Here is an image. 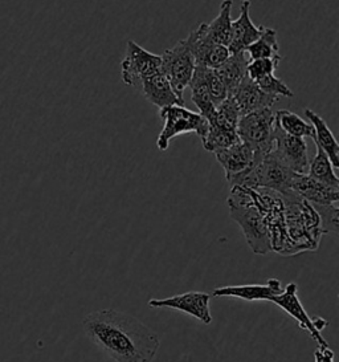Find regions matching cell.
Masks as SVG:
<instances>
[{
    "label": "cell",
    "instance_id": "6da1fadb",
    "mask_svg": "<svg viewBox=\"0 0 339 362\" xmlns=\"http://www.w3.org/2000/svg\"><path fill=\"white\" fill-rule=\"evenodd\" d=\"M83 327L86 337L114 362H153L160 346L155 330L116 309L92 312Z\"/></svg>",
    "mask_w": 339,
    "mask_h": 362
},
{
    "label": "cell",
    "instance_id": "7a4b0ae2",
    "mask_svg": "<svg viewBox=\"0 0 339 362\" xmlns=\"http://www.w3.org/2000/svg\"><path fill=\"white\" fill-rule=\"evenodd\" d=\"M281 198L284 202L286 233L293 245L295 255L304 251H316L323 235L317 211L295 192L281 195Z\"/></svg>",
    "mask_w": 339,
    "mask_h": 362
},
{
    "label": "cell",
    "instance_id": "3957f363",
    "mask_svg": "<svg viewBox=\"0 0 339 362\" xmlns=\"http://www.w3.org/2000/svg\"><path fill=\"white\" fill-rule=\"evenodd\" d=\"M231 218L240 226L246 243L257 255H266L272 251L270 236L264 215L256 207L251 189L232 186L228 198Z\"/></svg>",
    "mask_w": 339,
    "mask_h": 362
},
{
    "label": "cell",
    "instance_id": "277c9868",
    "mask_svg": "<svg viewBox=\"0 0 339 362\" xmlns=\"http://www.w3.org/2000/svg\"><path fill=\"white\" fill-rule=\"evenodd\" d=\"M296 173L290 170L272 150L249 170L237 175L228 182L230 186H242L248 189H266L286 195L292 190V182Z\"/></svg>",
    "mask_w": 339,
    "mask_h": 362
},
{
    "label": "cell",
    "instance_id": "5b68a950",
    "mask_svg": "<svg viewBox=\"0 0 339 362\" xmlns=\"http://www.w3.org/2000/svg\"><path fill=\"white\" fill-rule=\"evenodd\" d=\"M237 134L254 149L256 160H263L275 145V112L272 107L260 109L240 117Z\"/></svg>",
    "mask_w": 339,
    "mask_h": 362
},
{
    "label": "cell",
    "instance_id": "8992f818",
    "mask_svg": "<svg viewBox=\"0 0 339 362\" xmlns=\"http://www.w3.org/2000/svg\"><path fill=\"white\" fill-rule=\"evenodd\" d=\"M159 116L165 121L157 139V146L162 151L169 149L170 142L178 136L196 133L201 139L208 130V121L201 113H194L182 105L159 109Z\"/></svg>",
    "mask_w": 339,
    "mask_h": 362
},
{
    "label": "cell",
    "instance_id": "52a82bcc",
    "mask_svg": "<svg viewBox=\"0 0 339 362\" xmlns=\"http://www.w3.org/2000/svg\"><path fill=\"white\" fill-rule=\"evenodd\" d=\"M162 59V72L167 77L175 95L184 101L183 93L189 88L191 78L195 71V59L191 52L187 39L179 40L172 48L166 49Z\"/></svg>",
    "mask_w": 339,
    "mask_h": 362
},
{
    "label": "cell",
    "instance_id": "ba28073f",
    "mask_svg": "<svg viewBox=\"0 0 339 362\" xmlns=\"http://www.w3.org/2000/svg\"><path fill=\"white\" fill-rule=\"evenodd\" d=\"M269 303H273L277 307H280L286 312L290 317L296 320L302 329L309 332L311 339L317 342L318 346H322V348L328 346V341L325 340L321 334L322 329L328 327V321L322 317L311 319L307 315V310L298 298V286L296 283H289L285 289H282L281 293L270 298Z\"/></svg>",
    "mask_w": 339,
    "mask_h": 362
},
{
    "label": "cell",
    "instance_id": "9c48e42d",
    "mask_svg": "<svg viewBox=\"0 0 339 362\" xmlns=\"http://www.w3.org/2000/svg\"><path fill=\"white\" fill-rule=\"evenodd\" d=\"M162 71V59L138 45L134 40H127L126 52L121 63V77L125 86H136L150 76Z\"/></svg>",
    "mask_w": 339,
    "mask_h": 362
},
{
    "label": "cell",
    "instance_id": "30bf717a",
    "mask_svg": "<svg viewBox=\"0 0 339 362\" xmlns=\"http://www.w3.org/2000/svg\"><path fill=\"white\" fill-rule=\"evenodd\" d=\"M211 295L206 292H186L175 295L172 298H151L148 300V307L151 308H171L190 315L199 320L203 324L210 325L212 322L211 310H210Z\"/></svg>",
    "mask_w": 339,
    "mask_h": 362
},
{
    "label": "cell",
    "instance_id": "8fae6325",
    "mask_svg": "<svg viewBox=\"0 0 339 362\" xmlns=\"http://www.w3.org/2000/svg\"><path fill=\"white\" fill-rule=\"evenodd\" d=\"M273 151L293 173L307 174L310 160L307 157V145L305 139L286 134L275 124Z\"/></svg>",
    "mask_w": 339,
    "mask_h": 362
},
{
    "label": "cell",
    "instance_id": "7c38bea8",
    "mask_svg": "<svg viewBox=\"0 0 339 362\" xmlns=\"http://www.w3.org/2000/svg\"><path fill=\"white\" fill-rule=\"evenodd\" d=\"M187 40L195 59V64L199 66L218 69L231 56L228 47L212 43L206 39L203 24L189 35Z\"/></svg>",
    "mask_w": 339,
    "mask_h": 362
},
{
    "label": "cell",
    "instance_id": "4fadbf2b",
    "mask_svg": "<svg viewBox=\"0 0 339 362\" xmlns=\"http://www.w3.org/2000/svg\"><path fill=\"white\" fill-rule=\"evenodd\" d=\"M215 156L224 169L227 182L249 170L254 163H258L254 158V149L242 139L227 149L216 151Z\"/></svg>",
    "mask_w": 339,
    "mask_h": 362
},
{
    "label": "cell",
    "instance_id": "5bb4252c",
    "mask_svg": "<svg viewBox=\"0 0 339 362\" xmlns=\"http://www.w3.org/2000/svg\"><path fill=\"white\" fill-rule=\"evenodd\" d=\"M265 27H257L251 19V0H244L240 7V16L232 22V35L228 45L230 54H242L254 43Z\"/></svg>",
    "mask_w": 339,
    "mask_h": 362
},
{
    "label": "cell",
    "instance_id": "9a60e30c",
    "mask_svg": "<svg viewBox=\"0 0 339 362\" xmlns=\"http://www.w3.org/2000/svg\"><path fill=\"white\" fill-rule=\"evenodd\" d=\"M282 292V284L277 279H269L266 284L228 286L213 289V298H236L244 301H270V298Z\"/></svg>",
    "mask_w": 339,
    "mask_h": 362
},
{
    "label": "cell",
    "instance_id": "2e32d148",
    "mask_svg": "<svg viewBox=\"0 0 339 362\" xmlns=\"http://www.w3.org/2000/svg\"><path fill=\"white\" fill-rule=\"evenodd\" d=\"M233 100L239 107L240 117L245 115H249L260 109L272 107L278 101V97L266 95L256 84V81L249 78L248 76L243 80V83L237 86V89L233 92Z\"/></svg>",
    "mask_w": 339,
    "mask_h": 362
},
{
    "label": "cell",
    "instance_id": "e0dca14e",
    "mask_svg": "<svg viewBox=\"0 0 339 362\" xmlns=\"http://www.w3.org/2000/svg\"><path fill=\"white\" fill-rule=\"evenodd\" d=\"M292 190L311 204H333L339 201V189L326 186L310 178L307 174L295 175Z\"/></svg>",
    "mask_w": 339,
    "mask_h": 362
},
{
    "label": "cell",
    "instance_id": "ac0fdd59",
    "mask_svg": "<svg viewBox=\"0 0 339 362\" xmlns=\"http://www.w3.org/2000/svg\"><path fill=\"white\" fill-rule=\"evenodd\" d=\"M141 86L142 95L145 98L159 109L172 105H184V101H182L179 97L175 95L167 77L162 71L157 75L150 76L148 78L142 80Z\"/></svg>",
    "mask_w": 339,
    "mask_h": 362
},
{
    "label": "cell",
    "instance_id": "d6986e66",
    "mask_svg": "<svg viewBox=\"0 0 339 362\" xmlns=\"http://www.w3.org/2000/svg\"><path fill=\"white\" fill-rule=\"evenodd\" d=\"M232 0H222L220 12L211 23H203V31L207 40L228 47L232 35Z\"/></svg>",
    "mask_w": 339,
    "mask_h": 362
},
{
    "label": "cell",
    "instance_id": "ffe728a7",
    "mask_svg": "<svg viewBox=\"0 0 339 362\" xmlns=\"http://www.w3.org/2000/svg\"><path fill=\"white\" fill-rule=\"evenodd\" d=\"M305 116L314 128V142L326 153L334 169L339 168V145L333 132L328 128L326 121L311 109H305Z\"/></svg>",
    "mask_w": 339,
    "mask_h": 362
},
{
    "label": "cell",
    "instance_id": "44dd1931",
    "mask_svg": "<svg viewBox=\"0 0 339 362\" xmlns=\"http://www.w3.org/2000/svg\"><path fill=\"white\" fill-rule=\"evenodd\" d=\"M189 88L191 89L192 103L195 104V107L199 109L201 116L207 121H210L215 113L216 107L212 103L208 86H207L206 78H204V66H199V65L195 66Z\"/></svg>",
    "mask_w": 339,
    "mask_h": 362
},
{
    "label": "cell",
    "instance_id": "7402d4cb",
    "mask_svg": "<svg viewBox=\"0 0 339 362\" xmlns=\"http://www.w3.org/2000/svg\"><path fill=\"white\" fill-rule=\"evenodd\" d=\"M246 65L248 62L242 54H231L216 71L222 77V83L227 88L228 96H232L233 92L237 89V86L243 83L246 77Z\"/></svg>",
    "mask_w": 339,
    "mask_h": 362
},
{
    "label": "cell",
    "instance_id": "603a6c76",
    "mask_svg": "<svg viewBox=\"0 0 339 362\" xmlns=\"http://www.w3.org/2000/svg\"><path fill=\"white\" fill-rule=\"evenodd\" d=\"M317 146V145H316ZM307 175L316 181L321 182L326 186L339 189L338 177L334 173V168L328 160L326 153L317 146V153L313 160H309V170Z\"/></svg>",
    "mask_w": 339,
    "mask_h": 362
},
{
    "label": "cell",
    "instance_id": "cb8c5ba5",
    "mask_svg": "<svg viewBox=\"0 0 339 362\" xmlns=\"http://www.w3.org/2000/svg\"><path fill=\"white\" fill-rule=\"evenodd\" d=\"M275 124L289 136L299 139L314 137V128L311 124H307L305 119L297 116L296 113H292L285 109L275 112Z\"/></svg>",
    "mask_w": 339,
    "mask_h": 362
},
{
    "label": "cell",
    "instance_id": "d4e9b609",
    "mask_svg": "<svg viewBox=\"0 0 339 362\" xmlns=\"http://www.w3.org/2000/svg\"><path fill=\"white\" fill-rule=\"evenodd\" d=\"M245 52L249 54L251 60L256 59H275L281 62L280 45L277 42V31L273 28H264L260 37L251 44Z\"/></svg>",
    "mask_w": 339,
    "mask_h": 362
},
{
    "label": "cell",
    "instance_id": "484cf974",
    "mask_svg": "<svg viewBox=\"0 0 339 362\" xmlns=\"http://www.w3.org/2000/svg\"><path fill=\"white\" fill-rule=\"evenodd\" d=\"M240 121V112L236 105L233 97L228 96L222 104L215 107V113L208 124L213 128L237 132V125Z\"/></svg>",
    "mask_w": 339,
    "mask_h": 362
},
{
    "label": "cell",
    "instance_id": "4316f807",
    "mask_svg": "<svg viewBox=\"0 0 339 362\" xmlns=\"http://www.w3.org/2000/svg\"><path fill=\"white\" fill-rule=\"evenodd\" d=\"M240 137L237 132H230V130H222V129L213 128L208 124V130L206 136L201 139L203 148L207 151L216 153L219 150L227 149L237 144Z\"/></svg>",
    "mask_w": 339,
    "mask_h": 362
},
{
    "label": "cell",
    "instance_id": "83f0119b",
    "mask_svg": "<svg viewBox=\"0 0 339 362\" xmlns=\"http://www.w3.org/2000/svg\"><path fill=\"white\" fill-rule=\"evenodd\" d=\"M311 204V203H310ZM317 211L321 219V228L323 234H335L339 233V209L338 203L333 204H311Z\"/></svg>",
    "mask_w": 339,
    "mask_h": 362
},
{
    "label": "cell",
    "instance_id": "f1b7e54d",
    "mask_svg": "<svg viewBox=\"0 0 339 362\" xmlns=\"http://www.w3.org/2000/svg\"><path fill=\"white\" fill-rule=\"evenodd\" d=\"M204 78H206V83L208 86V92H210L212 103H213L215 107H218L228 97V92H227V88L222 83V77L219 76L216 69L204 68Z\"/></svg>",
    "mask_w": 339,
    "mask_h": 362
},
{
    "label": "cell",
    "instance_id": "f546056e",
    "mask_svg": "<svg viewBox=\"0 0 339 362\" xmlns=\"http://www.w3.org/2000/svg\"><path fill=\"white\" fill-rule=\"evenodd\" d=\"M256 84L260 88V90H263L266 95L287 97V98L295 97L293 90L286 86L281 78L275 77V75L264 76V77L256 80Z\"/></svg>",
    "mask_w": 339,
    "mask_h": 362
},
{
    "label": "cell",
    "instance_id": "4dcf8cb0",
    "mask_svg": "<svg viewBox=\"0 0 339 362\" xmlns=\"http://www.w3.org/2000/svg\"><path fill=\"white\" fill-rule=\"evenodd\" d=\"M280 64L278 60L275 59H256L248 62L246 65V75L252 80H258L268 75H273L277 66Z\"/></svg>",
    "mask_w": 339,
    "mask_h": 362
},
{
    "label": "cell",
    "instance_id": "1f68e13d",
    "mask_svg": "<svg viewBox=\"0 0 339 362\" xmlns=\"http://www.w3.org/2000/svg\"><path fill=\"white\" fill-rule=\"evenodd\" d=\"M314 360L316 362H334V351H331L328 346L326 348L318 346L314 351Z\"/></svg>",
    "mask_w": 339,
    "mask_h": 362
}]
</instances>
